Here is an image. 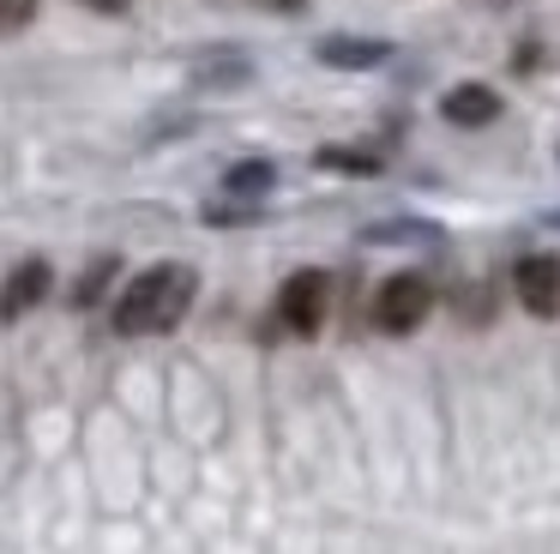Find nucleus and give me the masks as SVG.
I'll return each mask as SVG.
<instances>
[{
	"label": "nucleus",
	"instance_id": "nucleus-1",
	"mask_svg": "<svg viewBox=\"0 0 560 554\" xmlns=\"http://www.w3.org/2000/svg\"><path fill=\"white\" fill-rule=\"evenodd\" d=\"M194 265H151L139 272L133 284L115 296V332L121 337H158V332H175L182 313L194 308Z\"/></svg>",
	"mask_w": 560,
	"mask_h": 554
},
{
	"label": "nucleus",
	"instance_id": "nucleus-2",
	"mask_svg": "<svg viewBox=\"0 0 560 554\" xmlns=\"http://www.w3.org/2000/svg\"><path fill=\"white\" fill-rule=\"evenodd\" d=\"M428 308H434V284H428L422 272H392L386 284L374 289V325L392 337L416 332V325L428 320Z\"/></svg>",
	"mask_w": 560,
	"mask_h": 554
},
{
	"label": "nucleus",
	"instance_id": "nucleus-3",
	"mask_svg": "<svg viewBox=\"0 0 560 554\" xmlns=\"http://www.w3.org/2000/svg\"><path fill=\"white\" fill-rule=\"evenodd\" d=\"M326 308H331V277L326 272H290L278 289V325L295 337H314L326 325Z\"/></svg>",
	"mask_w": 560,
	"mask_h": 554
},
{
	"label": "nucleus",
	"instance_id": "nucleus-4",
	"mask_svg": "<svg viewBox=\"0 0 560 554\" xmlns=\"http://www.w3.org/2000/svg\"><path fill=\"white\" fill-rule=\"evenodd\" d=\"M512 289H518V301L536 313V320H555L560 313V259L555 253H530V259H518Z\"/></svg>",
	"mask_w": 560,
	"mask_h": 554
},
{
	"label": "nucleus",
	"instance_id": "nucleus-5",
	"mask_svg": "<svg viewBox=\"0 0 560 554\" xmlns=\"http://www.w3.org/2000/svg\"><path fill=\"white\" fill-rule=\"evenodd\" d=\"M440 115L452 127H488V120H500V91L494 84H452L440 96Z\"/></svg>",
	"mask_w": 560,
	"mask_h": 554
},
{
	"label": "nucleus",
	"instance_id": "nucleus-6",
	"mask_svg": "<svg viewBox=\"0 0 560 554\" xmlns=\"http://www.w3.org/2000/svg\"><path fill=\"white\" fill-rule=\"evenodd\" d=\"M314 55L326 60V67L362 72V67H386V60H392V43H380V36H319Z\"/></svg>",
	"mask_w": 560,
	"mask_h": 554
},
{
	"label": "nucleus",
	"instance_id": "nucleus-7",
	"mask_svg": "<svg viewBox=\"0 0 560 554\" xmlns=\"http://www.w3.org/2000/svg\"><path fill=\"white\" fill-rule=\"evenodd\" d=\"M49 284H55L49 259H25L13 277H7V289H0V320H19L25 308H37V301L49 296Z\"/></svg>",
	"mask_w": 560,
	"mask_h": 554
},
{
	"label": "nucleus",
	"instance_id": "nucleus-8",
	"mask_svg": "<svg viewBox=\"0 0 560 554\" xmlns=\"http://www.w3.org/2000/svg\"><path fill=\"white\" fill-rule=\"evenodd\" d=\"M278 187V169L266 163V157H247V163H235L230 175H223V193H235V199H259V193Z\"/></svg>",
	"mask_w": 560,
	"mask_h": 554
},
{
	"label": "nucleus",
	"instance_id": "nucleus-9",
	"mask_svg": "<svg viewBox=\"0 0 560 554\" xmlns=\"http://www.w3.org/2000/svg\"><path fill=\"white\" fill-rule=\"evenodd\" d=\"M314 163L319 169H338V175H380V157L374 151H350V145H326Z\"/></svg>",
	"mask_w": 560,
	"mask_h": 554
},
{
	"label": "nucleus",
	"instance_id": "nucleus-10",
	"mask_svg": "<svg viewBox=\"0 0 560 554\" xmlns=\"http://www.w3.org/2000/svg\"><path fill=\"white\" fill-rule=\"evenodd\" d=\"M109 277H115V259H97V265H91V272L73 284V308H91V301L103 296V284H109Z\"/></svg>",
	"mask_w": 560,
	"mask_h": 554
},
{
	"label": "nucleus",
	"instance_id": "nucleus-11",
	"mask_svg": "<svg viewBox=\"0 0 560 554\" xmlns=\"http://www.w3.org/2000/svg\"><path fill=\"white\" fill-rule=\"evenodd\" d=\"M31 19H37V0H0V31H19Z\"/></svg>",
	"mask_w": 560,
	"mask_h": 554
},
{
	"label": "nucleus",
	"instance_id": "nucleus-12",
	"mask_svg": "<svg viewBox=\"0 0 560 554\" xmlns=\"http://www.w3.org/2000/svg\"><path fill=\"white\" fill-rule=\"evenodd\" d=\"M259 205H206V223H254Z\"/></svg>",
	"mask_w": 560,
	"mask_h": 554
},
{
	"label": "nucleus",
	"instance_id": "nucleus-13",
	"mask_svg": "<svg viewBox=\"0 0 560 554\" xmlns=\"http://www.w3.org/2000/svg\"><path fill=\"white\" fill-rule=\"evenodd\" d=\"M259 7H271V12H302L307 0H259Z\"/></svg>",
	"mask_w": 560,
	"mask_h": 554
},
{
	"label": "nucleus",
	"instance_id": "nucleus-14",
	"mask_svg": "<svg viewBox=\"0 0 560 554\" xmlns=\"http://www.w3.org/2000/svg\"><path fill=\"white\" fill-rule=\"evenodd\" d=\"M85 7H97V12H127L133 0H85Z\"/></svg>",
	"mask_w": 560,
	"mask_h": 554
}]
</instances>
